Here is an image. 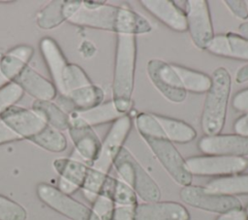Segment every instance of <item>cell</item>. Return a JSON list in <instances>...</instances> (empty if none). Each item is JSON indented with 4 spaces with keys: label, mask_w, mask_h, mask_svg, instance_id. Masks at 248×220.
<instances>
[{
    "label": "cell",
    "mask_w": 248,
    "mask_h": 220,
    "mask_svg": "<svg viewBox=\"0 0 248 220\" xmlns=\"http://www.w3.org/2000/svg\"><path fill=\"white\" fill-rule=\"evenodd\" d=\"M66 20L74 25L112 31L116 34L137 36L152 30L147 19L130 8L96 1L78 0Z\"/></svg>",
    "instance_id": "cell-1"
},
{
    "label": "cell",
    "mask_w": 248,
    "mask_h": 220,
    "mask_svg": "<svg viewBox=\"0 0 248 220\" xmlns=\"http://www.w3.org/2000/svg\"><path fill=\"white\" fill-rule=\"evenodd\" d=\"M135 124L140 136L170 177L182 187L191 185L193 175L186 168L185 159L173 142L167 139L152 114L140 112L136 116Z\"/></svg>",
    "instance_id": "cell-2"
},
{
    "label": "cell",
    "mask_w": 248,
    "mask_h": 220,
    "mask_svg": "<svg viewBox=\"0 0 248 220\" xmlns=\"http://www.w3.org/2000/svg\"><path fill=\"white\" fill-rule=\"evenodd\" d=\"M136 60V36L133 34H116L111 101L121 114H127L132 107Z\"/></svg>",
    "instance_id": "cell-3"
},
{
    "label": "cell",
    "mask_w": 248,
    "mask_h": 220,
    "mask_svg": "<svg viewBox=\"0 0 248 220\" xmlns=\"http://www.w3.org/2000/svg\"><path fill=\"white\" fill-rule=\"evenodd\" d=\"M211 81L201 117V127L204 136L220 134L224 128L232 87L231 74L224 67H218L213 71Z\"/></svg>",
    "instance_id": "cell-4"
},
{
    "label": "cell",
    "mask_w": 248,
    "mask_h": 220,
    "mask_svg": "<svg viewBox=\"0 0 248 220\" xmlns=\"http://www.w3.org/2000/svg\"><path fill=\"white\" fill-rule=\"evenodd\" d=\"M112 167L120 179L131 187L142 201L152 203L160 200L159 186L127 148L123 147L120 150Z\"/></svg>",
    "instance_id": "cell-5"
},
{
    "label": "cell",
    "mask_w": 248,
    "mask_h": 220,
    "mask_svg": "<svg viewBox=\"0 0 248 220\" xmlns=\"http://www.w3.org/2000/svg\"><path fill=\"white\" fill-rule=\"evenodd\" d=\"M185 164L192 175L225 177L244 172L248 168V159L246 157L202 155L185 159Z\"/></svg>",
    "instance_id": "cell-6"
},
{
    "label": "cell",
    "mask_w": 248,
    "mask_h": 220,
    "mask_svg": "<svg viewBox=\"0 0 248 220\" xmlns=\"http://www.w3.org/2000/svg\"><path fill=\"white\" fill-rule=\"evenodd\" d=\"M132 125L133 120L129 113L122 115L112 122L101 143V148L96 160L90 166L91 168L108 174L116 156L124 147L123 144L130 134Z\"/></svg>",
    "instance_id": "cell-7"
},
{
    "label": "cell",
    "mask_w": 248,
    "mask_h": 220,
    "mask_svg": "<svg viewBox=\"0 0 248 220\" xmlns=\"http://www.w3.org/2000/svg\"><path fill=\"white\" fill-rule=\"evenodd\" d=\"M37 195L45 204L70 220H99L91 208L50 184H38Z\"/></svg>",
    "instance_id": "cell-8"
},
{
    "label": "cell",
    "mask_w": 248,
    "mask_h": 220,
    "mask_svg": "<svg viewBox=\"0 0 248 220\" xmlns=\"http://www.w3.org/2000/svg\"><path fill=\"white\" fill-rule=\"evenodd\" d=\"M179 195L183 203L209 212L222 214L229 210L242 208L240 201L235 196L211 192L202 186L192 184L184 186Z\"/></svg>",
    "instance_id": "cell-9"
},
{
    "label": "cell",
    "mask_w": 248,
    "mask_h": 220,
    "mask_svg": "<svg viewBox=\"0 0 248 220\" xmlns=\"http://www.w3.org/2000/svg\"><path fill=\"white\" fill-rule=\"evenodd\" d=\"M184 12L187 30L193 44L199 49L206 50L214 37L208 2L205 0H187Z\"/></svg>",
    "instance_id": "cell-10"
},
{
    "label": "cell",
    "mask_w": 248,
    "mask_h": 220,
    "mask_svg": "<svg viewBox=\"0 0 248 220\" xmlns=\"http://www.w3.org/2000/svg\"><path fill=\"white\" fill-rule=\"evenodd\" d=\"M146 73L153 86L164 98L175 104L184 102L187 92L171 64L161 59H150L146 64Z\"/></svg>",
    "instance_id": "cell-11"
},
{
    "label": "cell",
    "mask_w": 248,
    "mask_h": 220,
    "mask_svg": "<svg viewBox=\"0 0 248 220\" xmlns=\"http://www.w3.org/2000/svg\"><path fill=\"white\" fill-rule=\"evenodd\" d=\"M2 119L20 139L32 141L42 134L48 124L32 109L12 106L1 116Z\"/></svg>",
    "instance_id": "cell-12"
},
{
    "label": "cell",
    "mask_w": 248,
    "mask_h": 220,
    "mask_svg": "<svg viewBox=\"0 0 248 220\" xmlns=\"http://www.w3.org/2000/svg\"><path fill=\"white\" fill-rule=\"evenodd\" d=\"M198 147L205 155L245 157L248 156V137L221 133L203 136L200 139Z\"/></svg>",
    "instance_id": "cell-13"
},
{
    "label": "cell",
    "mask_w": 248,
    "mask_h": 220,
    "mask_svg": "<svg viewBox=\"0 0 248 220\" xmlns=\"http://www.w3.org/2000/svg\"><path fill=\"white\" fill-rule=\"evenodd\" d=\"M53 168L59 174L57 188L67 195H72L81 188L89 166L72 158H58Z\"/></svg>",
    "instance_id": "cell-14"
},
{
    "label": "cell",
    "mask_w": 248,
    "mask_h": 220,
    "mask_svg": "<svg viewBox=\"0 0 248 220\" xmlns=\"http://www.w3.org/2000/svg\"><path fill=\"white\" fill-rule=\"evenodd\" d=\"M140 5L166 26L176 32H185V12L170 0H140Z\"/></svg>",
    "instance_id": "cell-15"
},
{
    "label": "cell",
    "mask_w": 248,
    "mask_h": 220,
    "mask_svg": "<svg viewBox=\"0 0 248 220\" xmlns=\"http://www.w3.org/2000/svg\"><path fill=\"white\" fill-rule=\"evenodd\" d=\"M186 207L176 202L143 203L136 206L134 220H189Z\"/></svg>",
    "instance_id": "cell-16"
},
{
    "label": "cell",
    "mask_w": 248,
    "mask_h": 220,
    "mask_svg": "<svg viewBox=\"0 0 248 220\" xmlns=\"http://www.w3.org/2000/svg\"><path fill=\"white\" fill-rule=\"evenodd\" d=\"M206 50L217 56L248 61V40L233 32L214 35Z\"/></svg>",
    "instance_id": "cell-17"
},
{
    "label": "cell",
    "mask_w": 248,
    "mask_h": 220,
    "mask_svg": "<svg viewBox=\"0 0 248 220\" xmlns=\"http://www.w3.org/2000/svg\"><path fill=\"white\" fill-rule=\"evenodd\" d=\"M14 82L36 100L52 101L57 94L53 83L29 66L20 72Z\"/></svg>",
    "instance_id": "cell-18"
},
{
    "label": "cell",
    "mask_w": 248,
    "mask_h": 220,
    "mask_svg": "<svg viewBox=\"0 0 248 220\" xmlns=\"http://www.w3.org/2000/svg\"><path fill=\"white\" fill-rule=\"evenodd\" d=\"M68 131L76 152L90 167L99 154L102 141L90 126L71 125Z\"/></svg>",
    "instance_id": "cell-19"
},
{
    "label": "cell",
    "mask_w": 248,
    "mask_h": 220,
    "mask_svg": "<svg viewBox=\"0 0 248 220\" xmlns=\"http://www.w3.org/2000/svg\"><path fill=\"white\" fill-rule=\"evenodd\" d=\"M69 121L71 125H86V126H96L108 122H114L121 114L115 108L113 102L110 100L106 103H102L96 107L85 110L73 111L68 113ZM69 126V127H70Z\"/></svg>",
    "instance_id": "cell-20"
},
{
    "label": "cell",
    "mask_w": 248,
    "mask_h": 220,
    "mask_svg": "<svg viewBox=\"0 0 248 220\" xmlns=\"http://www.w3.org/2000/svg\"><path fill=\"white\" fill-rule=\"evenodd\" d=\"M34 49L27 45L13 47L0 58V72L9 82H14L20 72L28 66Z\"/></svg>",
    "instance_id": "cell-21"
},
{
    "label": "cell",
    "mask_w": 248,
    "mask_h": 220,
    "mask_svg": "<svg viewBox=\"0 0 248 220\" xmlns=\"http://www.w3.org/2000/svg\"><path fill=\"white\" fill-rule=\"evenodd\" d=\"M151 114L161 127L167 139L171 142L187 143L197 137L196 130L185 121L158 113Z\"/></svg>",
    "instance_id": "cell-22"
},
{
    "label": "cell",
    "mask_w": 248,
    "mask_h": 220,
    "mask_svg": "<svg viewBox=\"0 0 248 220\" xmlns=\"http://www.w3.org/2000/svg\"><path fill=\"white\" fill-rule=\"evenodd\" d=\"M186 92L202 94L206 93L211 86V77L178 64H171Z\"/></svg>",
    "instance_id": "cell-23"
},
{
    "label": "cell",
    "mask_w": 248,
    "mask_h": 220,
    "mask_svg": "<svg viewBox=\"0 0 248 220\" xmlns=\"http://www.w3.org/2000/svg\"><path fill=\"white\" fill-rule=\"evenodd\" d=\"M32 110L42 116L49 126L56 130L62 132L69 129V114L58 105L52 103V101L35 100Z\"/></svg>",
    "instance_id": "cell-24"
},
{
    "label": "cell",
    "mask_w": 248,
    "mask_h": 220,
    "mask_svg": "<svg viewBox=\"0 0 248 220\" xmlns=\"http://www.w3.org/2000/svg\"><path fill=\"white\" fill-rule=\"evenodd\" d=\"M101 195L109 197L114 205L136 206L138 204V196L135 191L121 179L114 178L110 175L108 176Z\"/></svg>",
    "instance_id": "cell-25"
},
{
    "label": "cell",
    "mask_w": 248,
    "mask_h": 220,
    "mask_svg": "<svg viewBox=\"0 0 248 220\" xmlns=\"http://www.w3.org/2000/svg\"><path fill=\"white\" fill-rule=\"evenodd\" d=\"M204 187L211 192L232 196L248 194V174L217 177L207 182Z\"/></svg>",
    "instance_id": "cell-26"
},
{
    "label": "cell",
    "mask_w": 248,
    "mask_h": 220,
    "mask_svg": "<svg viewBox=\"0 0 248 220\" xmlns=\"http://www.w3.org/2000/svg\"><path fill=\"white\" fill-rule=\"evenodd\" d=\"M64 1L56 0L43 8L36 16L37 25L42 29H52L66 20L63 12Z\"/></svg>",
    "instance_id": "cell-27"
},
{
    "label": "cell",
    "mask_w": 248,
    "mask_h": 220,
    "mask_svg": "<svg viewBox=\"0 0 248 220\" xmlns=\"http://www.w3.org/2000/svg\"><path fill=\"white\" fill-rule=\"evenodd\" d=\"M31 141L50 152H62L67 147V140L62 132L49 125Z\"/></svg>",
    "instance_id": "cell-28"
},
{
    "label": "cell",
    "mask_w": 248,
    "mask_h": 220,
    "mask_svg": "<svg viewBox=\"0 0 248 220\" xmlns=\"http://www.w3.org/2000/svg\"><path fill=\"white\" fill-rule=\"evenodd\" d=\"M108 176V174L103 173L89 167L87 174L84 179V182L80 189H81L84 197L91 204L97 199V197L99 195H101Z\"/></svg>",
    "instance_id": "cell-29"
},
{
    "label": "cell",
    "mask_w": 248,
    "mask_h": 220,
    "mask_svg": "<svg viewBox=\"0 0 248 220\" xmlns=\"http://www.w3.org/2000/svg\"><path fill=\"white\" fill-rule=\"evenodd\" d=\"M26 209L18 203L0 195V220H26Z\"/></svg>",
    "instance_id": "cell-30"
},
{
    "label": "cell",
    "mask_w": 248,
    "mask_h": 220,
    "mask_svg": "<svg viewBox=\"0 0 248 220\" xmlns=\"http://www.w3.org/2000/svg\"><path fill=\"white\" fill-rule=\"evenodd\" d=\"M23 93V90L16 82H10L0 89V116L9 108L15 106L20 100Z\"/></svg>",
    "instance_id": "cell-31"
},
{
    "label": "cell",
    "mask_w": 248,
    "mask_h": 220,
    "mask_svg": "<svg viewBox=\"0 0 248 220\" xmlns=\"http://www.w3.org/2000/svg\"><path fill=\"white\" fill-rule=\"evenodd\" d=\"M91 209L99 220H110L114 209V204L109 197L100 195L92 203Z\"/></svg>",
    "instance_id": "cell-32"
},
{
    "label": "cell",
    "mask_w": 248,
    "mask_h": 220,
    "mask_svg": "<svg viewBox=\"0 0 248 220\" xmlns=\"http://www.w3.org/2000/svg\"><path fill=\"white\" fill-rule=\"evenodd\" d=\"M224 3L234 16L243 20L248 18V7L245 0H226Z\"/></svg>",
    "instance_id": "cell-33"
},
{
    "label": "cell",
    "mask_w": 248,
    "mask_h": 220,
    "mask_svg": "<svg viewBox=\"0 0 248 220\" xmlns=\"http://www.w3.org/2000/svg\"><path fill=\"white\" fill-rule=\"evenodd\" d=\"M232 106L237 111L248 112V87L238 91L232 97Z\"/></svg>",
    "instance_id": "cell-34"
},
{
    "label": "cell",
    "mask_w": 248,
    "mask_h": 220,
    "mask_svg": "<svg viewBox=\"0 0 248 220\" xmlns=\"http://www.w3.org/2000/svg\"><path fill=\"white\" fill-rule=\"evenodd\" d=\"M136 206L114 205V209L110 220H134Z\"/></svg>",
    "instance_id": "cell-35"
},
{
    "label": "cell",
    "mask_w": 248,
    "mask_h": 220,
    "mask_svg": "<svg viewBox=\"0 0 248 220\" xmlns=\"http://www.w3.org/2000/svg\"><path fill=\"white\" fill-rule=\"evenodd\" d=\"M21 140L2 119H0V145Z\"/></svg>",
    "instance_id": "cell-36"
},
{
    "label": "cell",
    "mask_w": 248,
    "mask_h": 220,
    "mask_svg": "<svg viewBox=\"0 0 248 220\" xmlns=\"http://www.w3.org/2000/svg\"><path fill=\"white\" fill-rule=\"evenodd\" d=\"M234 134L248 137V112H244L233 123Z\"/></svg>",
    "instance_id": "cell-37"
},
{
    "label": "cell",
    "mask_w": 248,
    "mask_h": 220,
    "mask_svg": "<svg viewBox=\"0 0 248 220\" xmlns=\"http://www.w3.org/2000/svg\"><path fill=\"white\" fill-rule=\"evenodd\" d=\"M216 220H248V216L245 209L237 208L220 214Z\"/></svg>",
    "instance_id": "cell-38"
},
{
    "label": "cell",
    "mask_w": 248,
    "mask_h": 220,
    "mask_svg": "<svg viewBox=\"0 0 248 220\" xmlns=\"http://www.w3.org/2000/svg\"><path fill=\"white\" fill-rule=\"evenodd\" d=\"M235 81L237 83H244L248 81V64L237 70L235 74Z\"/></svg>",
    "instance_id": "cell-39"
},
{
    "label": "cell",
    "mask_w": 248,
    "mask_h": 220,
    "mask_svg": "<svg viewBox=\"0 0 248 220\" xmlns=\"http://www.w3.org/2000/svg\"><path fill=\"white\" fill-rule=\"evenodd\" d=\"M238 32H239V35H241L242 37L248 40V21L243 22L238 26Z\"/></svg>",
    "instance_id": "cell-40"
},
{
    "label": "cell",
    "mask_w": 248,
    "mask_h": 220,
    "mask_svg": "<svg viewBox=\"0 0 248 220\" xmlns=\"http://www.w3.org/2000/svg\"><path fill=\"white\" fill-rule=\"evenodd\" d=\"M10 82L4 78V76L1 74L0 72V89H2L3 87H5L7 84H9Z\"/></svg>",
    "instance_id": "cell-41"
},
{
    "label": "cell",
    "mask_w": 248,
    "mask_h": 220,
    "mask_svg": "<svg viewBox=\"0 0 248 220\" xmlns=\"http://www.w3.org/2000/svg\"><path fill=\"white\" fill-rule=\"evenodd\" d=\"M245 211H246L247 216H248V204H247V205H246V207H245Z\"/></svg>",
    "instance_id": "cell-42"
},
{
    "label": "cell",
    "mask_w": 248,
    "mask_h": 220,
    "mask_svg": "<svg viewBox=\"0 0 248 220\" xmlns=\"http://www.w3.org/2000/svg\"><path fill=\"white\" fill-rule=\"evenodd\" d=\"M2 55H3V53H2V51H1V50H0V58H1V57H2Z\"/></svg>",
    "instance_id": "cell-43"
},
{
    "label": "cell",
    "mask_w": 248,
    "mask_h": 220,
    "mask_svg": "<svg viewBox=\"0 0 248 220\" xmlns=\"http://www.w3.org/2000/svg\"><path fill=\"white\" fill-rule=\"evenodd\" d=\"M247 2V7H248V1H246Z\"/></svg>",
    "instance_id": "cell-44"
}]
</instances>
